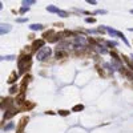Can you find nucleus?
<instances>
[{
    "mask_svg": "<svg viewBox=\"0 0 133 133\" xmlns=\"http://www.w3.org/2000/svg\"><path fill=\"white\" fill-rule=\"evenodd\" d=\"M28 123V117H23L20 120V124H19V128H17V132H23V128H24V125Z\"/></svg>",
    "mask_w": 133,
    "mask_h": 133,
    "instance_id": "1",
    "label": "nucleus"
},
{
    "mask_svg": "<svg viewBox=\"0 0 133 133\" xmlns=\"http://www.w3.org/2000/svg\"><path fill=\"white\" fill-rule=\"evenodd\" d=\"M43 44H44V41H43V40H39V41H35V43H33V51L40 49V47H43Z\"/></svg>",
    "mask_w": 133,
    "mask_h": 133,
    "instance_id": "2",
    "label": "nucleus"
},
{
    "mask_svg": "<svg viewBox=\"0 0 133 133\" xmlns=\"http://www.w3.org/2000/svg\"><path fill=\"white\" fill-rule=\"evenodd\" d=\"M16 79H17V73H16V72H12V73H11V76H9V79H8V83H9V84L15 83Z\"/></svg>",
    "mask_w": 133,
    "mask_h": 133,
    "instance_id": "3",
    "label": "nucleus"
},
{
    "mask_svg": "<svg viewBox=\"0 0 133 133\" xmlns=\"http://www.w3.org/2000/svg\"><path fill=\"white\" fill-rule=\"evenodd\" d=\"M33 107V104H29V102H24V104H23V105H21V109H24V111H25V109H31Z\"/></svg>",
    "mask_w": 133,
    "mask_h": 133,
    "instance_id": "4",
    "label": "nucleus"
},
{
    "mask_svg": "<svg viewBox=\"0 0 133 133\" xmlns=\"http://www.w3.org/2000/svg\"><path fill=\"white\" fill-rule=\"evenodd\" d=\"M15 113H17V112L15 111V109H11V111H8V113L5 114V119H9V117H12Z\"/></svg>",
    "mask_w": 133,
    "mask_h": 133,
    "instance_id": "5",
    "label": "nucleus"
},
{
    "mask_svg": "<svg viewBox=\"0 0 133 133\" xmlns=\"http://www.w3.org/2000/svg\"><path fill=\"white\" fill-rule=\"evenodd\" d=\"M81 109H83L81 105H77V107H75V108H73V111H81Z\"/></svg>",
    "mask_w": 133,
    "mask_h": 133,
    "instance_id": "6",
    "label": "nucleus"
},
{
    "mask_svg": "<svg viewBox=\"0 0 133 133\" xmlns=\"http://www.w3.org/2000/svg\"><path fill=\"white\" fill-rule=\"evenodd\" d=\"M17 92V88L16 86H12V88H11V93H16Z\"/></svg>",
    "mask_w": 133,
    "mask_h": 133,
    "instance_id": "7",
    "label": "nucleus"
}]
</instances>
